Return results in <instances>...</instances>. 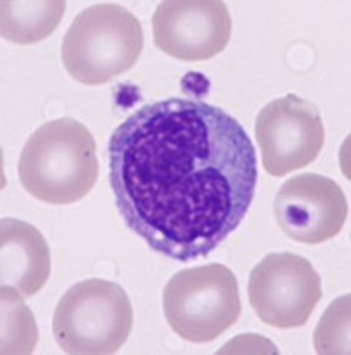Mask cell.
Instances as JSON below:
<instances>
[{"mask_svg":"<svg viewBox=\"0 0 351 355\" xmlns=\"http://www.w3.org/2000/svg\"><path fill=\"white\" fill-rule=\"evenodd\" d=\"M109 182L129 231L176 261L206 258L238 230L258 187V155L220 107L167 98L109 139Z\"/></svg>","mask_w":351,"mask_h":355,"instance_id":"obj_1","label":"cell"},{"mask_svg":"<svg viewBox=\"0 0 351 355\" xmlns=\"http://www.w3.org/2000/svg\"><path fill=\"white\" fill-rule=\"evenodd\" d=\"M100 173L96 141L73 117L45 123L28 137L18 178L28 194L48 205H71L89 194Z\"/></svg>","mask_w":351,"mask_h":355,"instance_id":"obj_2","label":"cell"},{"mask_svg":"<svg viewBox=\"0 0 351 355\" xmlns=\"http://www.w3.org/2000/svg\"><path fill=\"white\" fill-rule=\"evenodd\" d=\"M144 31L125 6L96 4L75 17L62 40V64L77 82L100 85L134 68Z\"/></svg>","mask_w":351,"mask_h":355,"instance_id":"obj_3","label":"cell"},{"mask_svg":"<svg viewBox=\"0 0 351 355\" xmlns=\"http://www.w3.org/2000/svg\"><path fill=\"white\" fill-rule=\"evenodd\" d=\"M134 327V307L125 288L105 279H85L61 297L53 313L57 345L71 355L116 354Z\"/></svg>","mask_w":351,"mask_h":355,"instance_id":"obj_4","label":"cell"},{"mask_svg":"<svg viewBox=\"0 0 351 355\" xmlns=\"http://www.w3.org/2000/svg\"><path fill=\"white\" fill-rule=\"evenodd\" d=\"M163 313L179 338L210 343L242 315L236 275L222 263L179 270L165 284Z\"/></svg>","mask_w":351,"mask_h":355,"instance_id":"obj_5","label":"cell"},{"mask_svg":"<svg viewBox=\"0 0 351 355\" xmlns=\"http://www.w3.org/2000/svg\"><path fill=\"white\" fill-rule=\"evenodd\" d=\"M249 300L267 325L302 327L321 300V277L303 256L273 252L252 268Z\"/></svg>","mask_w":351,"mask_h":355,"instance_id":"obj_6","label":"cell"},{"mask_svg":"<svg viewBox=\"0 0 351 355\" xmlns=\"http://www.w3.org/2000/svg\"><path fill=\"white\" fill-rule=\"evenodd\" d=\"M262 167L271 176H286L309 166L323 150L325 128L319 109L296 94L277 98L255 119Z\"/></svg>","mask_w":351,"mask_h":355,"instance_id":"obj_7","label":"cell"},{"mask_svg":"<svg viewBox=\"0 0 351 355\" xmlns=\"http://www.w3.org/2000/svg\"><path fill=\"white\" fill-rule=\"evenodd\" d=\"M233 20L220 0H165L153 15L154 44L179 61H208L226 50Z\"/></svg>","mask_w":351,"mask_h":355,"instance_id":"obj_8","label":"cell"},{"mask_svg":"<svg viewBox=\"0 0 351 355\" xmlns=\"http://www.w3.org/2000/svg\"><path fill=\"white\" fill-rule=\"evenodd\" d=\"M279 227L300 243L327 242L343 231L348 218V201L334 180L303 173L289 178L273 202Z\"/></svg>","mask_w":351,"mask_h":355,"instance_id":"obj_9","label":"cell"},{"mask_svg":"<svg viewBox=\"0 0 351 355\" xmlns=\"http://www.w3.org/2000/svg\"><path fill=\"white\" fill-rule=\"evenodd\" d=\"M50 277V249L37 227L18 218L0 222V279L24 299L34 297Z\"/></svg>","mask_w":351,"mask_h":355,"instance_id":"obj_10","label":"cell"},{"mask_svg":"<svg viewBox=\"0 0 351 355\" xmlns=\"http://www.w3.org/2000/svg\"><path fill=\"white\" fill-rule=\"evenodd\" d=\"M2 37L11 43L33 44L43 41L59 27L66 11L64 0H4Z\"/></svg>","mask_w":351,"mask_h":355,"instance_id":"obj_11","label":"cell"},{"mask_svg":"<svg viewBox=\"0 0 351 355\" xmlns=\"http://www.w3.org/2000/svg\"><path fill=\"white\" fill-rule=\"evenodd\" d=\"M2 354H30L37 343L34 316L20 291L2 286Z\"/></svg>","mask_w":351,"mask_h":355,"instance_id":"obj_12","label":"cell"},{"mask_svg":"<svg viewBox=\"0 0 351 355\" xmlns=\"http://www.w3.org/2000/svg\"><path fill=\"white\" fill-rule=\"evenodd\" d=\"M181 87L185 89V91H190L192 94H195V96H202V94L208 93L210 82H208V78L204 77V75H201V73H188V75H185V78H183Z\"/></svg>","mask_w":351,"mask_h":355,"instance_id":"obj_13","label":"cell"}]
</instances>
